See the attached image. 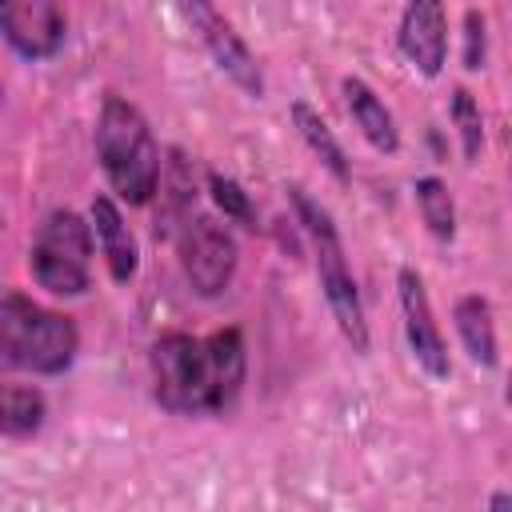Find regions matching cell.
<instances>
[{
    "label": "cell",
    "mask_w": 512,
    "mask_h": 512,
    "mask_svg": "<svg viewBox=\"0 0 512 512\" xmlns=\"http://www.w3.org/2000/svg\"><path fill=\"white\" fill-rule=\"evenodd\" d=\"M396 44L420 76H440L448 60V16L436 0H416L400 12Z\"/></svg>",
    "instance_id": "cell-10"
},
{
    "label": "cell",
    "mask_w": 512,
    "mask_h": 512,
    "mask_svg": "<svg viewBox=\"0 0 512 512\" xmlns=\"http://www.w3.org/2000/svg\"><path fill=\"white\" fill-rule=\"evenodd\" d=\"M28 268L52 296H84L92 284V224H84L72 208L48 212L32 236Z\"/></svg>",
    "instance_id": "cell-5"
},
{
    "label": "cell",
    "mask_w": 512,
    "mask_h": 512,
    "mask_svg": "<svg viewBox=\"0 0 512 512\" xmlns=\"http://www.w3.org/2000/svg\"><path fill=\"white\" fill-rule=\"evenodd\" d=\"M0 32L24 60H48L68 36V16L52 0H12L0 8Z\"/></svg>",
    "instance_id": "cell-9"
},
{
    "label": "cell",
    "mask_w": 512,
    "mask_h": 512,
    "mask_svg": "<svg viewBox=\"0 0 512 512\" xmlns=\"http://www.w3.org/2000/svg\"><path fill=\"white\" fill-rule=\"evenodd\" d=\"M48 416V404L36 388L28 384H4V408H0V432L8 440H28L40 432Z\"/></svg>",
    "instance_id": "cell-15"
},
{
    "label": "cell",
    "mask_w": 512,
    "mask_h": 512,
    "mask_svg": "<svg viewBox=\"0 0 512 512\" xmlns=\"http://www.w3.org/2000/svg\"><path fill=\"white\" fill-rule=\"evenodd\" d=\"M180 16H184V20L192 24V32L200 36V44L208 48L212 64H216V68H220L244 96L260 100V96H264V72H260V64H256L252 48L240 40V32H236L212 4H200V0L184 4Z\"/></svg>",
    "instance_id": "cell-7"
},
{
    "label": "cell",
    "mask_w": 512,
    "mask_h": 512,
    "mask_svg": "<svg viewBox=\"0 0 512 512\" xmlns=\"http://www.w3.org/2000/svg\"><path fill=\"white\" fill-rule=\"evenodd\" d=\"M452 320H456L460 344H464V352L472 356V364L496 368L500 348H496V324H492L488 300H484V296H460L456 308H452Z\"/></svg>",
    "instance_id": "cell-13"
},
{
    "label": "cell",
    "mask_w": 512,
    "mask_h": 512,
    "mask_svg": "<svg viewBox=\"0 0 512 512\" xmlns=\"http://www.w3.org/2000/svg\"><path fill=\"white\" fill-rule=\"evenodd\" d=\"M504 400H508V408H512V372H508V384H504Z\"/></svg>",
    "instance_id": "cell-21"
},
{
    "label": "cell",
    "mask_w": 512,
    "mask_h": 512,
    "mask_svg": "<svg viewBox=\"0 0 512 512\" xmlns=\"http://www.w3.org/2000/svg\"><path fill=\"white\" fill-rule=\"evenodd\" d=\"M80 348L76 324L64 312L40 308L20 292H4L0 300V356L8 368L36 372V376H60L72 368Z\"/></svg>",
    "instance_id": "cell-3"
},
{
    "label": "cell",
    "mask_w": 512,
    "mask_h": 512,
    "mask_svg": "<svg viewBox=\"0 0 512 512\" xmlns=\"http://www.w3.org/2000/svg\"><path fill=\"white\" fill-rule=\"evenodd\" d=\"M152 392L156 404L180 416H216L232 408L244 384V336L220 328L212 336L168 332L152 344Z\"/></svg>",
    "instance_id": "cell-1"
},
{
    "label": "cell",
    "mask_w": 512,
    "mask_h": 512,
    "mask_svg": "<svg viewBox=\"0 0 512 512\" xmlns=\"http://www.w3.org/2000/svg\"><path fill=\"white\" fill-rule=\"evenodd\" d=\"M208 192H212L216 208H220L228 220H236V224H244V228H256V208H252L248 192H244V188H240L232 176L212 172V176H208Z\"/></svg>",
    "instance_id": "cell-18"
},
{
    "label": "cell",
    "mask_w": 512,
    "mask_h": 512,
    "mask_svg": "<svg viewBox=\"0 0 512 512\" xmlns=\"http://www.w3.org/2000/svg\"><path fill=\"white\" fill-rule=\"evenodd\" d=\"M340 92H344L348 116H352V124L360 128V136H364L376 152H388V156H392V152L400 148V132H396V120H392L388 104H384L360 76H344Z\"/></svg>",
    "instance_id": "cell-12"
},
{
    "label": "cell",
    "mask_w": 512,
    "mask_h": 512,
    "mask_svg": "<svg viewBox=\"0 0 512 512\" xmlns=\"http://www.w3.org/2000/svg\"><path fill=\"white\" fill-rule=\"evenodd\" d=\"M412 192H416V208H420V220L428 224V232L436 240H452L456 236V204H452L448 184L436 176H420Z\"/></svg>",
    "instance_id": "cell-16"
},
{
    "label": "cell",
    "mask_w": 512,
    "mask_h": 512,
    "mask_svg": "<svg viewBox=\"0 0 512 512\" xmlns=\"http://www.w3.org/2000/svg\"><path fill=\"white\" fill-rule=\"evenodd\" d=\"M452 124H456L464 160H480V152H484V116H480V104L472 100L468 88L452 92Z\"/></svg>",
    "instance_id": "cell-17"
},
{
    "label": "cell",
    "mask_w": 512,
    "mask_h": 512,
    "mask_svg": "<svg viewBox=\"0 0 512 512\" xmlns=\"http://www.w3.org/2000/svg\"><path fill=\"white\" fill-rule=\"evenodd\" d=\"M180 268L196 296H220L236 276V240L212 216H196L180 228Z\"/></svg>",
    "instance_id": "cell-6"
},
{
    "label": "cell",
    "mask_w": 512,
    "mask_h": 512,
    "mask_svg": "<svg viewBox=\"0 0 512 512\" xmlns=\"http://www.w3.org/2000/svg\"><path fill=\"white\" fill-rule=\"evenodd\" d=\"M396 288H400V316H404V336H408V348L416 356V364L432 376V380H444L452 372L448 364V344L440 336V324L432 316V300H428V288L420 280L416 268H400L396 272Z\"/></svg>",
    "instance_id": "cell-8"
},
{
    "label": "cell",
    "mask_w": 512,
    "mask_h": 512,
    "mask_svg": "<svg viewBox=\"0 0 512 512\" xmlns=\"http://www.w3.org/2000/svg\"><path fill=\"white\" fill-rule=\"evenodd\" d=\"M488 512H512V492H492V500H488Z\"/></svg>",
    "instance_id": "cell-20"
},
{
    "label": "cell",
    "mask_w": 512,
    "mask_h": 512,
    "mask_svg": "<svg viewBox=\"0 0 512 512\" xmlns=\"http://www.w3.org/2000/svg\"><path fill=\"white\" fill-rule=\"evenodd\" d=\"M288 116H292V128L300 132V140L308 144V152L340 180V184H348L352 180V168H348V156H344V148H340V140L332 136V128L324 124V116L308 104V100H292V108H288Z\"/></svg>",
    "instance_id": "cell-14"
},
{
    "label": "cell",
    "mask_w": 512,
    "mask_h": 512,
    "mask_svg": "<svg viewBox=\"0 0 512 512\" xmlns=\"http://www.w3.org/2000/svg\"><path fill=\"white\" fill-rule=\"evenodd\" d=\"M484 56H488V24H484V12L480 8H468L464 12V68L468 72H480L484 68Z\"/></svg>",
    "instance_id": "cell-19"
},
{
    "label": "cell",
    "mask_w": 512,
    "mask_h": 512,
    "mask_svg": "<svg viewBox=\"0 0 512 512\" xmlns=\"http://www.w3.org/2000/svg\"><path fill=\"white\" fill-rule=\"evenodd\" d=\"M288 196H292L296 220H300V228H304V236L312 244L316 276H320V288H324V300L332 308L336 328L344 332V340L356 352H368V320H364L360 288H356V276L348 268V256H344V244H340V232H336L328 208L316 204L304 188H288Z\"/></svg>",
    "instance_id": "cell-4"
},
{
    "label": "cell",
    "mask_w": 512,
    "mask_h": 512,
    "mask_svg": "<svg viewBox=\"0 0 512 512\" xmlns=\"http://www.w3.org/2000/svg\"><path fill=\"white\" fill-rule=\"evenodd\" d=\"M88 224H92V236L100 244V256L108 264V276L116 284H128L140 268V248H136V236L132 228L124 224L120 208L112 196H96L92 208H88Z\"/></svg>",
    "instance_id": "cell-11"
},
{
    "label": "cell",
    "mask_w": 512,
    "mask_h": 512,
    "mask_svg": "<svg viewBox=\"0 0 512 512\" xmlns=\"http://www.w3.org/2000/svg\"><path fill=\"white\" fill-rule=\"evenodd\" d=\"M96 160L124 204H148L160 188V144L136 104L104 96L96 116Z\"/></svg>",
    "instance_id": "cell-2"
}]
</instances>
